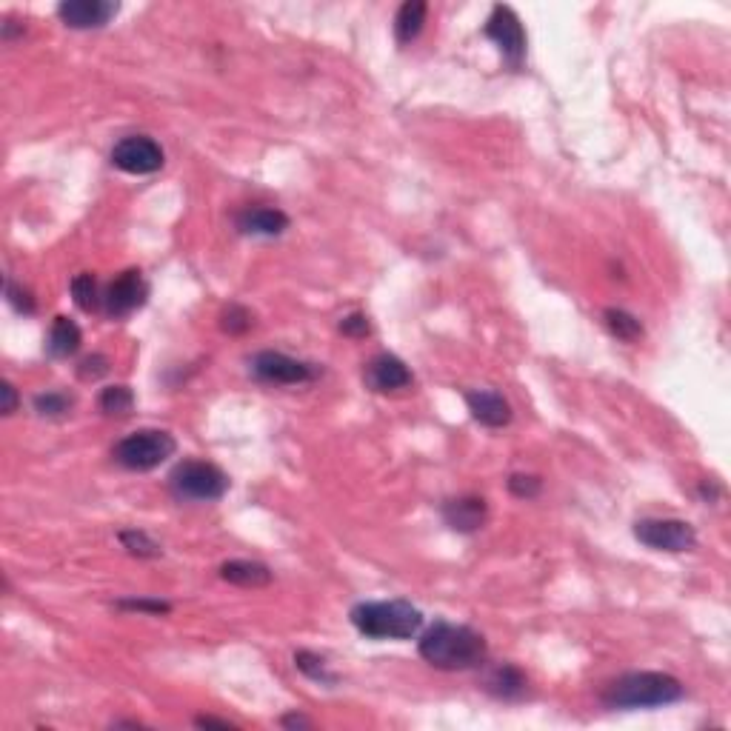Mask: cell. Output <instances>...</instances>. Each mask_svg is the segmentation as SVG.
I'll use <instances>...</instances> for the list:
<instances>
[{"instance_id":"1","label":"cell","mask_w":731,"mask_h":731,"mask_svg":"<svg viewBox=\"0 0 731 731\" xmlns=\"http://www.w3.org/2000/svg\"><path fill=\"white\" fill-rule=\"evenodd\" d=\"M420 657L440 672H469L486 663L489 643L472 626L440 620L420 637Z\"/></svg>"},{"instance_id":"2","label":"cell","mask_w":731,"mask_h":731,"mask_svg":"<svg viewBox=\"0 0 731 731\" xmlns=\"http://www.w3.org/2000/svg\"><path fill=\"white\" fill-rule=\"evenodd\" d=\"M683 683L666 672H629L612 680L603 692L609 709H657L683 700Z\"/></svg>"},{"instance_id":"3","label":"cell","mask_w":731,"mask_h":731,"mask_svg":"<svg viewBox=\"0 0 731 731\" xmlns=\"http://www.w3.org/2000/svg\"><path fill=\"white\" fill-rule=\"evenodd\" d=\"M357 632L369 640H412L423 629V612L409 600H369L349 612Z\"/></svg>"},{"instance_id":"4","label":"cell","mask_w":731,"mask_h":731,"mask_svg":"<svg viewBox=\"0 0 731 731\" xmlns=\"http://www.w3.org/2000/svg\"><path fill=\"white\" fill-rule=\"evenodd\" d=\"M178 452V440L166 429H138L112 449V457L129 472H152Z\"/></svg>"},{"instance_id":"5","label":"cell","mask_w":731,"mask_h":731,"mask_svg":"<svg viewBox=\"0 0 731 731\" xmlns=\"http://www.w3.org/2000/svg\"><path fill=\"white\" fill-rule=\"evenodd\" d=\"M169 489L178 500L215 503L229 492V475L206 460H183L169 475Z\"/></svg>"},{"instance_id":"6","label":"cell","mask_w":731,"mask_h":731,"mask_svg":"<svg viewBox=\"0 0 731 731\" xmlns=\"http://www.w3.org/2000/svg\"><path fill=\"white\" fill-rule=\"evenodd\" d=\"M634 537L652 552H692L697 546V532L692 523L677 517H643L634 523Z\"/></svg>"},{"instance_id":"7","label":"cell","mask_w":731,"mask_h":731,"mask_svg":"<svg viewBox=\"0 0 731 731\" xmlns=\"http://www.w3.org/2000/svg\"><path fill=\"white\" fill-rule=\"evenodd\" d=\"M483 35L500 49V55L512 69L523 66V60H526V32H523V23H520L512 6L497 3L489 20H486V26H483Z\"/></svg>"},{"instance_id":"8","label":"cell","mask_w":731,"mask_h":731,"mask_svg":"<svg viewBox=\"0 0 731 731\" xmlns=\"http://www.w3.org/2000/svg\"><path fill=\"white\" fill-rule=\"evenodd\" d=\"M252 375L263 383H275V386H300V383L315 380L317 369L306 360L266 349L252 357Z\"/></svg>"},{"instance_id":"9","label":"cell","mask_w":731,"mask_h":731,"mask_svg":"<svg viewBox=\"0 0 731 731\" xmlns=\"http://www.w3.org/2000/svg\"><path fill=\"white\" fill-rule=\"evenodd\" d=\"M112 163L126 175H155L163 169L166 155H163L158 140L146 138V135H129V138L115 143Z\"/></svg>"},{"instance_id":"10","label":"cell","mask_w":731,"mask_h":731,"mask_svg":"<svg viewBox=\"0 0 731 731\" xmlns=\"http://www.w3.org/2000/svg\"><path fill=\"white\" fill-rule=\"evenodd\" d=\"M149 300V283L140 269H126L120 272L103 292V312L109 317H129L132 312H138L140 306Z\"/></svg>"},{"instance_id":"11","label":"cell","mask_w":731,"mask_h":731,"mask_svg":"<svg viewBox=\"0 0 731 731\" xmlns=\"http://www.w3.org/2000/svg\"><path fill=\"white\" fill-rule=\"evenodd\" d=\"M363 380L372 392H380V395H389V392H400V389H409L415 383V375L409 372V366L400 360V357L389 355H375L366 369H363Z\"/></svg>"},{"instance_id":"12","label":"cell","mask_w":731,"mask_h":731,"mask_svg":"<svg viewBox=\"0 0 731 731\" xmlns=\"http://www.w3.org/2000/svg\"><path fill=\"white\" fill-rule=\"evenodd\" d=\"M443 523L460 534H475L486 526L489 520V503L480 494H463V497H452L443 503Z\"/></svg>"},{"instance_id":"13","label":"cell","mask_w":731,"mask_h":731,"mask_svg":"<svg viewBox=\"0 0 731 731\" xmlns=\"http://www.w3.org/2000/svg\"><path fill=\"white\" fill-rule=\"evenodd\" d=\"M120 12L112 0H63L58 3V18L69 29H103Z\"/></svg>"},{"instance_id":"14","label":"cell","mask_w":731,"mask_h":731,"mask_svg":"<svg viewBox=\"0 0 731 731\" xmlns=\"http://www.w3.org/2000/svg\"><path fill=\"white\" fill-rule=\"evenodd\" d=\"M240 235L252 238H277L289 229V215L275 206H249L235 218Z\"/></svg>"},{"instance_id":"15","label":"cell","mask_w":731,"mask_h":731,"mask_svg":"<svg viewBox=\"0 0 731 731\" xmlns=\"http://www.w3.org/2000/svg\"><path fill=\"white\" fill-rule=\"evenodd\" d=\"M466 406L480 426L489 429H503L512 423V406L500 392H489V389H477V392H466Z\"/></svg>"},{"instance_id":"16","label":"cell","mask_w":731,"mask_h":731,"mask_svg":"<svg viewBox=\"0 0 731 731\" xmlns=\"http://www.w3.org/2000/svg\"><path fill=\"white\" fill-rule=\"evenodd\" d=\"M483 689L497 697V700H520L529 689V677L520 672L512 663L494 666L483 677Z\"/></svg>"},{"instance_id":"17","label":"cell","mask_w":731,"mask_h":731,"mask_svg":"<svg viewBox=\"0 0 731 731\" xmlns=\"http://www.w3.org/2000/svg\"><path fill=\"white\" fill-rule=\"evenodd\" d=\"M220 577L240 589H263L275 580V572L260 560H229L220 566Z\"/></svg>"},{"instance_id":"18","label":"cell","mask_w":731,"mask_h":731,"mask_svg":"<svg viewBox=\"0 0 731 731\" xmlns=\"http://www.w3.org/2000/svg\"><path fill=\"white\" fill-rule=\"evenodd\" d=\"M80 343H83V332L72 317L58 315L52 320V329L46 337V352L55 360H66V357L78 355Z\"/></svg>"},{"instance_id":"19","label":"cell","mask_w":731,"mask_h":731,"mask_svg":"<svg viewBox=\"0 0 731 731\" xmlns=\"http://www.w3.org/2000/svg\"><path fill=\"white\" fill-rule=\"evenodd\" d=\"M426 15H429V6L423 0H406L400 9H397L395 18V38L400 46L412 43L420 38L423 26H426Z\"/></svg>"},{"instance_id":"20","label":"cell","mask_w":731,"mask_h":731,"mask_svg":"<svg viewBox=\"0 0 731 731\" xmlns=\"http://www.w3.org/2000/svg\"><path fill=\"white\" fill-rule=\"evenodd\" d=\"M603 320H606V329H609L617 340L634 343V340L643 337V323H640L632 312H626V309H614L612 306V309L603 312Z\"/></svg>"},{"instance_id":"21","label":"cell","mask_w":731,"mask_h":731,"mask_svg":"<svg viewBox=\"0 0 731 731\" xmlns=\"http://www.w3.org/2000/svg\"><path fill=\"white\" fill-rule=\"evenodd\" d=\"M72 297L83 312H98L103 306V292H100L95 275H89V272H80V275L72 277Z\"/></svg>"},{"instance_id":"22","label":"cell","mask_w":731,"mask_h":731,"mask_svg":"<svg viewBox=\"0 0 731 731\" xmlns=\"http://www.w3.org/2000/svg\"><path fill=\"white\" fill-rule=\"evenodd\" d=\"M135 409V392L129 386H106L100 392V412L109 417H126Z\"/></svg>"},{"instance_id":"23","label":"cell","mask_w":731,"mask_h":731,"mask_svg":"<svg viewBox=\"0 0 731 731\" xmlns=\"http://www.w3.org/2000/svg\"><path fill=\"white\" fill-rule=\"evenodd\" d=\"M295 666L300 672L306 674L309 680H315L320 686H335L337 683V674L329 672V666H326V660L315 652H297L295 654Z\"/></svg>"},{"instance_id":"24","label":"cell","mask_w":731,"mask_h":731,"mask_svg":"<svg viewBox=\"0 0 731 731\" xmlns=\"http://www.w3.org/2000/svg\"><path fill=\"white\" fill-rule=\"evenodd\" d=\"M120 543H123L126 552L135 554V557H143V560H152V557H160V554H163L158 540L149 537L146 532H140V529H126V532H120Z\"/></svg>"},{"instance_id":"25","label":"cell","mask_w":731,"mask_h":731,"mask_svg":"<svg viewBox=\"0 0 731 731\" xmlns=\"http://www.w3.org/2000/svg\"><path fill=\"white\" fill-rule=\"evenodd\" d=\"M75 406V397L66 392H43L35 397V412L40 417H63Z\"/></svg>"},{"instance_id":"26","label":"cell","mask_w":731,"mask_h":731,"mask_svg":"<svg viewBox=\"0 0 731 731\" xmlns=\"http://www.w3.org/2000/svg\"><path fill=\"white\" fill-rule=\"evenodd\" d=\"M252 323H255V317H252V312H249L246 306H240V303H232V306L220 315V329H223L226 335H243V332L252 329Z\"/></svg>"},{"instance_id":"27","label":"cell","mask_w":731,"mask_h":731,"mask_svg":"<svg viewBox=\"0 0 731 731\" xmlns=\"http://www.w3.org/2000/svg\"><path fill=\"white\" fill-rule=\"evenodd\" d=\"M509 492L514 497H520V500H532L537 494L543 492V480L537 475H523V472H517V475L509 477Z\"/></svg>"},{"instance_id":"28","label":"cell","mask_w":731,"mask_h":731,"mask_svg":"<svg viewBox=\"0 0 731 731\" xmlns=\"http://www.w3.org/2000/svg\"><path fill=\"white\" fill-rule=\"evenodd\" d=\"M6 297H9V303H12L15 312H20V315H35V297H32L29 289H20L12 280H6Z\"/></svg>"},{"instance_id":"29","label":"cell","mask_w":731,"mask_h":731,"mask_svg":"<svg viewBox=\"0 0 731 731\" xmlns=\"http://www.w3.org/2000/svg\"><path fill=\"white\" fill-rule=\"evenodd\" d=\"M78 375H80V380H98V377L109 375V357L92 355V357H86V360H80Z\"/></svg>"},{"instance_id":"30","label":"cell","mask_w":731,"mask_h":731,"mask_svg":"<svg viewBox=\"0 0 731 731\" xmlns=\"http://www.w3.org/2000/svg\"><path fill=\"white\" fill-rule=\"evenodd\" d=\"M340 332L346 337H366L372 332V326H369V317L363 315V312H352V315H346L340 320Z\"/></svg>"},{"instance_id":"31","label":"cell","mask_w":731,"mask_h":731,"mask_svg":"<svg viewBox=\"0 0 731 731\" xmlns=\"http://www.w3.org/2000/svg\"><path fill=\"white\" fill-rule=\"evenodd\" d=\"M118 609H129V612H149V614H169L172 606L163 600H118Z\"/></svg>"},{"instance_id":"32","label":"cell","mask_w":731,"mask_h":731,"mask_svg":"<svg viewBox=\"0 0 731 731\" xmlns=\"http://www.w3.org/2000/svg\"><path fill=\"white\" fill-rule=\"evenodd\" d=\"M0 397H3V406H0V412L3 415L9 417V415H15L18 412V406H20V397H18V389L9 383V380H3L0 383Z\"/></svg>"},{"instance_id":"33","label":"cell","mask_w":731,"mask_h":731,"mask_svg":"<svg viewBox=\"0 0 731 731\" xmlns=\"http://www.w3.org/2000/svg\"><path fill=\"white\" fill-rule=\"evenodd\" d=\"M280 726H283V729H309L312 720L303 717V714H286V717L280 720Z\"/></svg>"},{"instance_id":"34","label":"cell","mask_w":731,"mask_h":731,"mask_svg":"<svg viewBox=\"0 0 731 731\" xmlns=\"http://www.w3.org/2000/svg\"><path fill=\"white\" fill-rule=\"evenodd\" d=\"M195 726H200V729H235L229 720H218V717H195Z\"/></svg>"}]
</instances>
